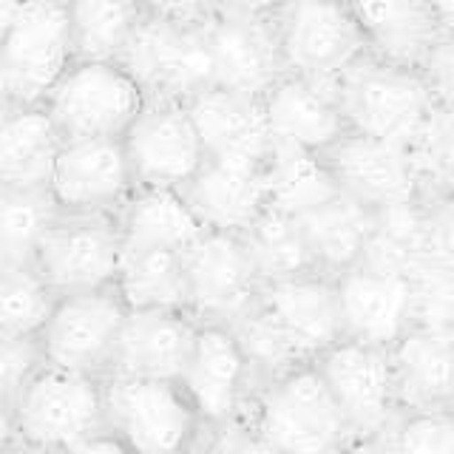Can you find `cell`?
<instances>
[{
	"label": "cell",
	"instance_id": "bcb514c9",
	"mask_svg": "<svg viewBox=\"0 0 454 454\" xmlns=\"http://www.w3.org/2000/svg\"><path fill=\"white\" fill-rule=\"evenodd\" d=\"M14 103H20V99H18V94H14V85H12L6 66L0 63V114H4L6 108H12Z\"/></svg>",
	"mask_w": 454,
	"mask_h": 454
},
{
	"label": "cell",
	"instance_id": "484cf974",
	"mask_svg": "<svg viewBox=\"0 0 454 454\" xmlns=\"http://www.w3.org/2000/svg\"><path fill=\"white\" fill-rule=\"evenodd\" d=\"M366 37V46L383 60L418 66L440 37L429 0H347Z\"/></svg>",
	"mask_w": 454,
	"mask_h": 454
},
{
	"label": "cell",
	"instance_id": "5b68a950",
	"mask_svg": "<svg viewBox=\"0 0 454 454\" xmlns=\"http://www.w3.org/2000/svg\"><path fill=\"white\" fill-rule=\"evenodd\" d=\"M316 366L347 420L352 449L387 446V437L401 415L389 347L340 338L318 355Z\"/></svg>",
	"mask_w": 454,
	"mask_h": 454
},
{
	"label": "cell",
	"instance_id": "f35d334b",
	"mask_svg": "<svg viewBox=\"0 0 454 454\" xmlns=\"http://www.w3.org/2000/svg\"><path fill=\"white\" fill-rule=\"evenodd\" d=\"M40 366L43 352L37 338L0 333V406L12 411V403Z\"/></svg>",
	"mask_w": 454,
	"mask_h": 454
},
{
	"label": "cell",
	"instance_id": "9c48e42d",
	"mask_svg": "<svg viewBox=\"0 0 454 454\" xmlns=\"http://www.w3.org/2000/svg\"><path fill=\"white\" fill-rule=\"evenodd\" d=\"M179 383L202 418L205 443L210 434L241 423L255 389V369L231 324L199 318V330Z\"/></svg>",
	"mask_w": 454,
	"mask_h": 454
},
{
	"label": "cell",
	"instance_id": "83f0119b",
	"mask_svg": "<svg viewBox=\"0 0 454 454\" xmlns=\"http://www.w3.org/2000/svg\"><path fill=\"white\" fill-rule=\"evenodd\" d=\"M298 219L304 224L318 270L330 276H338L340 270L358 264L366 255L369 239L375 231V210L355 202L347 193H335L324 205L301 213Z\"/></svg>",
	"mask_w": 454,
	"mask_h": 454
},
{
	"label": "cell",
	"instance_id": "ab89813d",
	"mask_svg": "<svg viewBox=\"0 0 454 454\" xmlns=\"http://www.w3.org/2000/svg\"><path fill=\"white\" fill-rule=\"evenodd\" d=\"M426 259L454 267V193L423 202Z\"/></svg>",
	"mask_w": 454,
	"mask_h": 454
},
{
	"label": "cell",
	"instance_id": "30bf717a",
	"mask_svg": "<svg viewBox=\"0 0 454 454\" xmlns=\"http://www.w3.org/2000/svg\"><path fill=\"white\" fill-rule=\"evenodd\" d=\"M191 312L202 321L233 324L262 301L264 276L245 233L205 227L184 247Z\"/></svg>",
	"mask_w": 454,
	"mask_h": 454
},
{
	"label": "cell",
	"instance_id": "8d00e7d4",
	"mask_svg": "<svg viewBox=\"0 0 454 454\" xmlns=\"http://www.w3.org/2000/svg\"><path fill=\"white\" fill-rule=\"evenodd\" d=\"M409 276L415 287V324L454 333V267L420 259Z\"/></svg>",
	"mask_w": 454,
	"mask_h": 454
},
{
	"label": "cell",
	"instance_id": "7dc6e473",
	"mask_svg": "<svg viewBox=\"0 0 454 454\" xmlns=\"http://www.w3.org/2000/svg\"><path fill=\"white\" fill-rule=\"evenodd\" d=\"M18 9H20V0H0V37H4V32L9 28L14 14H18Z\"/></svg>",
	"mask_w": 454,
	"mask_h": 454
},
{
	"label": "cell",
	"instance_id": "8fae6325",
	"mask_svg": "<svg viewBox=\"0 0 454 454\" xmlns=\"http://www.w3.org/2000/svg\"><path fill=\"white\" fill-rule=\"evenodd\" d=\"M122 250L117 213L57 210L35 253V264L57 295L97 290L117 284Z\"/></svg>",
	"mask_w": 454,
	"mask_h": 454
},
{
	"label": "cell",
	"instance_id": "4fadbf2b",
	"mask_svg": "<svg viewBox=\"0 0 454 454\" xmlns=\"http://www.w3.org/2000/svg\"><path fill=\"white\" fill-rule=\"evenodd\" d=\"M137 184L184 188L207 160L202 134L184 99L148 97L122 137Z\"/></svg>",
	"mask_w": 454,
	"mask_h": 454
},
{
	"label": "cell",
	"instance_id": "cb8c5ba5",
	"mask_svg": "<svg viewBox=\"0 0 454 454\" xmlns=\"http://www.w3.org/2000/svg\"><path fill=\"white\" fill-rule=\"evenodd\" d=\"M389 355L401 411H454V333L415 324Z\"/></svg>",
	"mask_w": 454,
	"mask_h": 454
},
{
	"label": "cell",
	"instance_id": "f6af8a7d",
	"mask_svg": "<svg viewBox=\"0 0 454 454\" xmlns=\"http://www.w3.org/2000/svg\"><path fill=\"white\" fill-rule=\"evenodd\" d=\"M4 449H18V434H14L12 411L0 406V451Z\"/></svg>",
	"mask_w": 454,
	"mask_h": 454
},
{
	"label": "cell",
	"instance_id": "1f68e13d",
	"mask_svg": "<svg viewBox=\"0 0 454 454\" xmlns=\"http://www.w3.org/2000/svg\"><path fill=\"white\" fill-rule=\"evenodd\" d=\"M245 239L255 255V262H259L264 281L318 270L316 255H312L304 233V224L295 213L267 205L245 231Z\"/></svg>",
	"mask_w": 454,
	"mask_h": 454
},
{
	"label": "cell",
	"instance_id": "603a6c76",
	"mask_svg": "<svg viewBox=\"0 0 454 454\" xmlns=\"http://www.w3.org/2000/svg\"><path fill=\"white\" fill-rule=\"evenodd\" d=\"M202 134L207 156L216 160H267L273 151L264 99L227 85H207L184 99Z\"/></svg>",
	"mask_w": 454,
	"mask_h": 454
},
{
	"label": "cell",
	"instance_id": "d4e9b609",
	"mask_svg": "<svg viewBox=\"0 0 454 454\" xmlns=\"http://www.w3.org/2000/svg\"><path fill=\"white\" fill-rule=\"evenodd\" d=\"M63 145L46 103H14L0 114V188L49 191Z\"/></svg>",
	"mask_w": 454,
	"mask_h": 454
},
{
	"label": "cell",
	"instance_id": "7bdbcfd3",
	"mask_svg": "<svg viewBox=\"0 0 454 454\" xmlns=\"http://www.w3.org/2000/svg\"><path fill=\"white\" fill-rule=\"evenodd\" d=\"M281 0H216V12L239 18H273Z\"/></svg>",
	"mask_w": 454,
	"mask_h": 454
},
{
	"label": "cell",
	"instance_id": "ffe728a7",
	"mask_svg": "<svg viewBox=\"0 0 454 454\" xmlns=\"http://www.w3.org/2000/svg\"><path fill=\"white\" fill-rule=\"evenodd\" d=\"M196 330L199 318L191 309H128L108 375L179 380L184 364H188Z\"/></svg>",
	"mask_w": 454,
	"mask_h": 454
},
{
	"label": "cell",
	"instance_id": "e0dca14e",
	"mask_svg": "<svg viewBox=\"0 0 454 454\" xmlns=\"http://www.w3.org/2000/svg\"><path fill=\"white\" fill-rule=\"evenodd\" d=\"M340 193L352 196L372 210L392 205L423 202L411 165L409 145L378 139L361 131H349L333 148L324 151Z\"/></svg>",
	"mask_w": 454,
	"mask_h": 454
},
{
	"label": "cell",
	"instance_id": "6da1fadb",
	"mask_svg": "<svg viewBox=\"0 0 454 454\" xmlns=\"http://www.w3.org/2000/svg\"><path fill=\"white\" fill-rule=\"evenodd\" d=\"M241 423L255 451L321 454L352 449L347 420L316 361L255 383Z\"/></svg>",
	"mask_w": 454,
	"mask_h": 454
},
{
	"label": "cell",
	"instance_id": "8992f818",
	"mask_svg": "<svg viewBox=\"0 0 454 454\" xmlns=\"http://www.w3.org/2000/svg\"><path fill=\"white\" fill-rule=\"evenodd\" d=\"M145 89L120 60H74L46 94L63 139L125 137L145 106Z\"/></svg>",
	"mask_w": 454,
	"mask_h": 454
},
{
	"label": "cell",
	"instance_id": "44dd1931",
	"mask_svg": "<svg viewBox=\"0 0 454 454\" xmlns=\"http://www.w3.org/2000/svg\"><path fill=\"white\" fill-rule=\"evenodd\" d=\"M205 35L216 85L262 97L284 74V60L270 18L213 12L205 20Z\"/></svg>",
	"mask_w": 454,
	"mask_h": 454
},
{
	"label": "cell",
	"instance_id": "5bb4252c",
	"mask_svg": "<svg viewBox=\"0 0 454 454\" xmlns=\"http://www.w3.org/2000/svg\"><path fill=\"white\" fill-rule=\"evenodd\" d=\"M120 63L142 82L148 97L188 99L213 85L205 23H179L145 14Z\"/></svg>",
	"mask_w": 454,
	"mask_h": 454
},
{
	"label": "cell",
	"instance_id": "52a82bcc",
	"mask_svg": "<svg viewBox=\"0 0 454 454\" xmlns=\"http://www.w3.org/2000/svg\"><path fill=\"white\" fill-rule=\"evenodd\" d=\"M273 28L284 71L335 82L344 68L369 51L347 0H281Z\"/></svg>",
	"mask_w": 454,
	"mask_h": 454
},
{
	"label": "cell",
	"instance_id": "e575fe53",
	"mask_svg": "<svg viewBox=\"0 0 454 454\" xmlns=\"http://www.w3.org/2000/svg\"><path fill=\"white\" fill-rule=\"evenodd\" d=\"M420 199L454 193V108L437 106L409 142Z\"/></svg>",
	"mask_w": 454,
	"mask_h": 454
},
{
	"label": "cell",
	"instance_id": "2e32d148",
	"mask_svg": "<svg viewBox=\"0 0 454 454\" xmlns=\"http://www.w3.org/2000/svg\"><path fill=\"white\" fill-rule=\"evenodd\" d=\"M344 338L392 347L415 326V287L409 270L358 262L335 276Z\"/></svg>",
	"mask_w": 454,
	"mask_h": 454
},
{
	"label": "cell",
	"instance_id": "d590c367",
	"mask_svg": "<svg viewBox=\"0 0 454 454\" xmlns=\"http://www.w3.org/2000/svg\"><path fill=\"white\" fill-rule=\"evenodd\" d=\"M231 326L250 355L253 369H255V383L287 372V369L298 364H307V358L298 352V347L287 338V333L276 324V318L262 307V301L250 312H245L239 321H233Z\"/></svg>",
	"mask_w": 454,
	"mask_h": 454
},
{
	"label": "cell",
	"instance_id": "7a4b0ae2",
	"mask_svg": "<svg viewBox=\"0 0 454 454\" xmlns=\"http://www.w3.org/2000/svg\"><path fill=\"white\" fill-rule=\"evenodd\" d=\"M18 449L82 451L106 423V378L43 364L12 403Z\"/></svg>",
	"mask_w": 454,
	"mask_h": 454
},
{
	"label": "cell",
	"instance_id": "d6a6232c",
	"mask_svg": "<svg viewBox=\"0 0 454 454\" xmlns=\"http://www.w3.org/2000/svg\"><path fill=\"white\" fill-rule=\"evenodd\" d=\"M57 293L35 262H0V333L37 338Z\"/></svg>",
	"mask_w": 454,
	"mask_h": 454
},
{
	"label": "cell",
	"instance_id": "b9f144b4",
	"mask_svg": "<svg viewBox=\"0 0 454 454\" xmlns=\"http://www.w3.org/2000/svg\"><path fill=\"white\" fill-rule=\"evenodd\" d=\"M148 14L179 23H205L216 12V0H142Z\"/></svg>",
	"mask_w": 454,
	"mask_h": 454
},
{
	"label": "cell",
	"instance_id": "836d02e7",
	"mask_svg": "<svg viewBox=\"0 0 454 454\" xmlns=\"http://www.w3.org/2000/svg\"><path fill=\"white\" fill-rule=\"evenodd\" d=\"M57 205L49 191L0 188V262H35Z\"/></svg>",
	"mask_w": 454,
	"mask_h": 454
},
{
	"label": "cell",
	"instance_id": "3957f363",
	"mask_svg": "<svg viewBox=\"0 0 454 454\" xmlns=\"http://www.w3.org/2000/svg\"><path fill=\"white\" fill-rule=\"evenodd\" d=\"M106 423L125 451H202L205 426L179 380L106 375Z\"/></svg>",
	"mask_w": 454,
	"mask_h": 454
},
{
	"label": "cell",
	"instance_id": "d6986e66",
	"mask_svg": "<svg viewBox=\"0 0 454 454\" xmlns=\"http://www.w3.org/2000/svg\"><path fill=\"white\" fill-rule=\"evenodd\" d=\"M262 307L276 318L307 361H316L321 352L344 338L335 276L324 270L267 281Z\"/></svg>",
	"mask_w": 454,
	"mask_h": 454
},
{
	"label": "cell",
	"instance_id": "ee69618b",
	"mask_svg": "<svg viewBox=\"0 0 454 454\" xmlns=\"http://www.w3.org/2000/svg\"><path fill=\"white\" fill-rule=\"evenodd\" d=\"M429 9L437 23V32L454 37V0H429Z\"/></svg>",
	"mask_w": 454,
	"mask_h": 454
},
{
	"label": "cell",
	"instance_id": "7c38bea8",
	"mask_svg": "<svg viewBox=\"0 0 454 454\" xmlns=\"http://www.w3.org/2000/svg\"><path fill=\"white\" fill-rule=\"evenodd\" d=\"M74 60L68 0H20L0 37V63L20 103H43Z\"/></svg>",
	"mask_w": 454,
	"mask_h": 454
},
{
	"label": "cell",
	"instance_id": "4316f807",
	"mask_svg": "<svg viewBox=\"0 0 454 454\" xmlns=\"http://www.w3.org/2000/svg\"><path fill=\"white\" fill-rule=\"evenodd\" d=\"M122 247H170L184 250L202 236L205 224L179 188L137 184L117 213Z\"/></svg>",
	"mask_w": 454,
	"mask_h": 454
},
{
	"label": "cell",
	"instance_id": "ac0fdd59",
	"mask_svg": "<svg viewBox=\"0 0 454 454\" xmlns=\"http://www.w3.org/2000/svg\"><path fill=\"white\" fill-rule=\"evenodd\" d=\"M262 99L273 142L324 153L349 131L335 82L284 71Z\"/></svg>",
	"mask_w": 454,
	"mask_h": 454
},
{
	"label": "cell",
	"instance_id": "74e56055",
	"mask_svg": "<svg viewBox=\"0 0 454 454\" xmlns=\"http://www.w3.org/2000/svg\"><path fill=\"white\" fill-rule=\"evenodd\" d=\"M383 449L454 454V411H401Z\"/></svg>",
	"mask_w": 454,
	"mask_h": 454
},
{
	"label": "cell",
	"instance_id": "277c9868",
	"mask_svg": "<svg viewBox=\"0 0 454 454\" xmlns=\"http://www.w3.org/2000/svg\"><path fill=\"white\" fill-rule=\"evenodd\" d=\"M335 94L352 131L389 139L397 145H409L434 108L429 82L418 66L383 60L372 51L340 71Z\"/></svg>",
	"mask_w": 454,
	"mask_h": 454
},
{
	"label": "cell",
	"instance_id": "60d3db41",
	"mask_svg": "<svg viewBox=\"0 0 454 454\" xmlns=\"http://www.w3.org/2000/svg\"><path fill=\"white\" fill-rule=\"evenodd\" d=\"M420 71L437 106L454 108V37L440 35L426 51Z\"/></svg>",
	"mask_w": 454,
	"mask_h": 454
},
{
	"label": "cell",
	"instance_id": "ba28073f",
	"mask_svg": "<svg viewBox=\"0 0 454 454\" xmlns=\"http://www.w3.org/2000/svg\"><path fill=\"white\" fill-rule=\"evenodd\" d=\"M128 309L117 284L60 293L37 335L43 364L106 378Z\"/></svg>",
	"mask_w": 454,
	"mask_h": 454
},
{
	"label": "cell",
	"instance_id": "f546056e",
	"mask_svg": "<svg viewBox=\"0 0 454 454\" xmlns=\"http://www.w3.org/2000/svg\"><path fill=\"white\" fill-rule=\"evenodd\" d=\"M145 14L142 0H68L77 60H122Z\"/></svg>",
	"mask_w": 454,
	"mask_h": 454
},
{
	"label": "cell",
	"instance_id": "9a60e30c",
	"mask_svg": "<svg viewBox=\"0 0 454 454\" xmlns=\"http://www.w3.org/2000/svg\"><path fill=\"white\" fill-rule=\"evenodd\" d=\"M137 179L122 137L63 139L49 193L66 213H120Z\"/></svg>",
	"mask_w": 454,
	"mask_h": 454
},
{
	"label": "cell",
	"instance_id": "4dcf8cb0",
	"mask_svg": "<svg viewBox=\"0 0 454 454\" xmlns=\"http://www.w3.org/2000/svg\"><path fill=\"white\" fill-rule=\"evenodd\" d=\"M267 184L270 205L295 216L340 193L324 153L284 145V142H273V151L267 156Z\"/></svg>",
	"mask_w": 454,
	"mask_h": 454
},
{
	"label": "cell",
	"instance_id": "7402d4cb",
	"mask_svg": "<svg viewBox=\"0 0 454 454\" xmlns=\"http://www.w3.org/2000/svg\"><path fill=\"white\" fill-rule=\"evenodd\" d=\"M196 216L210 231L245 233L270 205L267 160H216L207 156L202 170L184 184Z\"/></svg>",
	"mask_w": 454,
	"mask_h": 454
},
{
	"label": "cell",
	"instance_id": "f1b7e54d",
	"mask_svg": "<svg viewBox=\"0 0 454 454\" xmlns=\"http://www.w3.org/2000/svg\"><path fill=\"white\" fill-rule=\"evenodd\" d=\"M117 290L131 309L170 307L191 309L184 250L170 247H134L122 250Z\"/></svg>",
	"mask_w": 454,
	"mask_h": 454
}]
</instances>
